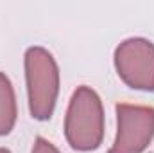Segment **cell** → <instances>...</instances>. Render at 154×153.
I'll list each match as a JSON object with an SVG mask.
<instances>
[{"instance_id": "6da1fadb", "label": "cell", "mask_w": 154, "mask_h": 153, "mask_svg": "<svg viewBox=\"0 0 154 153\" xmlns=\"http://www.w3.org/2000/svg\"><path fill=\"white\" fill-rule=\"evenodd\" d=\"M65 137L77 151H93L104 139V110L99 94L82 85L72 94L66 117Z\"/></svg>"}, {"instance_id": "7a4b0ae2", "label": "cell", "mask_w": 154, "mask_h": 153, "mask_svg": "<svg viewBox=\"0 0 154 153\" xmlns=\"http://www.w3.org/2000/svg\"><path fill=\"white\" fill-rule=\"evenodd\" d=\"M25 79L29 112L38 121L50 119L59 94V69L54 56L43 47H29L25 52Z\"/></svg>"}, {"instance_id": "3957f363", "label": "cell", "mask_w": 154, "mask_h": 153, "mask_svg": "<svg viewBox=\"0 0 154 153\" xmlns=\"http://www.w3.org/2000/svg\"><path fill=\"white\" fill-rule=\"evenodd\" d=\"M118 77L134 90L154 92V43L145 38H127L115 50Z\"/></svg>"}, {"instance_id": "277c9868", "label": "cell", "mask_w": 154, "mask_h": 153, "mask_svg": "<svg viewBox=\"0 0 154 153\" xmlns=\"http://www.w3.org/2000/svg\"><path fill=\"white\" fill-rule=\"evenodd\" d=\"M116 137L108 153H142L154 139V108L118 103Z\"/></svg>"}, {"instance_id": "5b68a950", "label": "cell", "mask_w": 154, "mask_h": 153, "mask_svg": "<svg viewBox=\"0 0 154 153\" xmlns=\"http://www.w3.org/2000/svg\"><path fill=\"white\" fill-rule=\"evenodd\" d=\"M16 96L11 79L0 72V137L7 135L16 122Z\"/></svg>"}, {"instance_id": "8992f818", "label": "cell", "mask_w": 154, "mask_h": 153, "mask_svg": "<svg viewBox=\"0 0 154 153\" xmlns=\"http://www.w3.org/2000/svg\"><path fill=\"white\" fill-rule=\"evenodd\" d=\"M31 153H59V150H57L52 142H48L47 139L38 137V139L34 141V146H32V151Z\"/></svg>"}, {"instance_id": "52a82bcc", "label": "cell", "mask_w": 154, "mask_h": 153, "mask_svg": "<svg viewBox=\"0 0 154 153\" xmlns=\"http://www.w3.org/2000/svg\"><path fill=\"white\" fill-rule=\"evenodd\" d=\"M0 153H11L7 148H0Z\"/></svg>"}]
</instances>
